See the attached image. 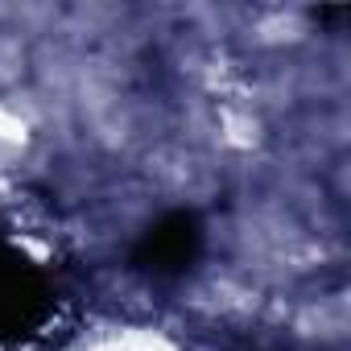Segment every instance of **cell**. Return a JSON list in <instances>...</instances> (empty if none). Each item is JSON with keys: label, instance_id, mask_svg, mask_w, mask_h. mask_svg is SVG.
Listing matches in <instances>:
<instances>
[{"label": "cell", "instance_id": "cell-2", "mask_svg": "<svg viewBox=\"0 0 351 351\" xmlns=\"http://www.w3.org/2000/svg\"><path fill=\"white\" fill-rule=\"evenodd\" d=\"M199 248H203V228H199V219H195L191 211H173V215L157 219V223L141 236L132 261H136L141 269L157 273V277H173V273H186V269L195 265Z\"/></svg>", "mask_w": 351, "mask_h": 351}, {"label": "cell", "instance_id": "cell-1", "mask_svg": "<svg viewBox=\"0 0 351 351\" xmlns=\"http://www.w3.org/2000/svg\"><path fill=\"white\" fill-rule=\"evenodd\" d=\"M54 293L46 273L0 240V343H21L50 318Z\"/></svg>", "mask_w": 351, "mask_h": 351}]
</instances>
